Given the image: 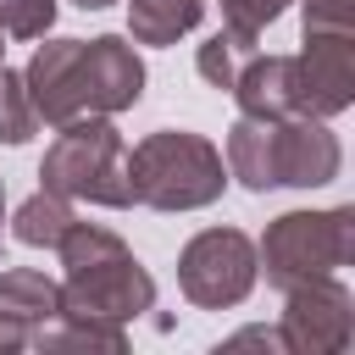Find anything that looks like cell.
Segmentation results:
<instances>
[{"mask_svg":"<svg viewBox=\"0 0 355 355\" xmlns=\"http://www.w3.org/2000/svg\"><path fill=\"white\" fill-rule=\"evenodd\" d=\"M61 311L94 316V322H139L155 311V277L139 266V255L122 244V233L100 222H72L61 233Z\"/></svg>","mask_w":355,"mask_h":355,"instance_id":"6da1fadb","label":"cell"},{"mask_svg":"<svg viewBox=\"0 0 355 355\" xmlns=\"http://www.w3.org/2000/svg\"><path fill=\"white\" fill-rule=\"evenodd\" d=\"M128 189L150 211H205L227 189V161L205 133L155 128L128 150Z\"/></svg>","mask_w":355,"mask_h":355,"instance_id":"7a4b0ae2","label":"cell"},{"mask_svg":"<svg viewBox=\"0 0 355 355\" xmlns=\"http://www.w3.org/2000/svg\"><path fill=\"white\" fill-rule=\"evenodd\" d=\"M39 189H55L67 200H89L105 211H128L133 189H128V144L111 128V116H78L55 133V144L39 161Z\"/></svg>","mask_w":355,"mask_h":355,"instance_id":"3957f363","label":"cell"},{"mask_svg":"<svg viewBox=\"0 0 355 355\" xmlns=\"http://www.w3.org/2000/svg\"><path fill=\"white\" fill-rule=\"evenodd\" d=\"M349 261H355V205L283 211L266 222V233L255 244V266L266 272L272 288H294V283L338 272Z\"/></svg>","mask_w":355,"mask_h":355,"instance_id":"277c9868","label":"cell"},{"mask_svg":"<svg viewBox=\"0 0 355 355\" xmlns=\"http://www.w3.org/2000/svg\"><path fill=\"white\" fill-rule=\"evenodd\" d=\"M261 266H255V244L239 227H205L178 250V288L189 305L200 311H233L250 300Z\"/></svg>","mask_w":355,"mask_h":355,"instance_id":"5b68a950","label":"cell"},{"mask_svg":"<svg viewBox=\"0 0 355 355\" xmlns=\"http://www.w3.org/2000/svg\"><path fill=\"white\" fill-rule=\"evenodd\" d=\"M283 355H338L349 349V333H355V300L349 288L322 272V277H305L294 288H283Z\"/></svg>","mask_w":355,"mask_h":355,"instance_id":"8992f818","label":"cell"},{"mask_svg":"<svg viewBox=\"0 0 355 355\" xmlns=\"http://www.w3.org/2000/svg\"><path fill=\"white\" fill-rule=\"evenodd\" d=\"M22 83H28V100H33L39 122H50V128H67L78 116H100L83 39H44L33 50V61L22 67Z\"/></svg>","mask_w":355,"mask_h":355,"instance_id":"52a82bcc","label":"cell"},{"mask_svg":"<svg viewBox=\"0 0 355 355\" xmlns=\"http://www.w3.org/2000/svg\"><path fill=\"white\" fill-rule=\"evenodd\" d=\"M300 67V116H338L355 105V33L349 28H305Z\"/></svg>","mask_w":355,"mask_h":355,"instance_id":"ba28073f","label":"cell"},{"mask_svg":"<svg viewBox=\"0 0 355 355\" xmlns=\"http://www.w3.org/2000/svg\"><path fill=\"white\" fill-rule=\"evenodd\" d=\"M272 166L277 189H322L344 166V144L327 116H272Z\"/></svg>","mask_w":355,"mask_h":355,"instance_id":"9c48e42d","label":"cell"},{"mask_svg":"<svg viewBox=\"0 0 355 355\" xmlns=\"http://www.w3.org/2000/svg\"><path fill=\"white\" fill-rule=\"evenodd\" d=\"M83 44H89L94 111H100V116L133 111V105H139V94H144V61H139L133 39H122V33H100V39H83Z\"/></svg>","mask_w":355,"mask_h":355,"instance_id":"30bf717a","label":"cell"},{"mask_svg":"<svg viewBox=\"0 0 355 355\" xmlns=\"http://www.w3.org/2000/svg\"><path fill=\"white\" fill-rule=\"evenodd\" d=\"M227 94L239 116H300V67L294 55H244Z\"/></svg>","mask_w":355,"mask_h":355,"instance_id":"8fae6325","label":"cell"},{"mask_svg":"<svg viewBox=\"0 0 355 355\" xmlns=\"http://www.w3.org/2000/svg\"><path fill=\"white\" fill-rule=\"evenodd\" d=\"M0 316L28 327V349H33V333L61 316V283L33 266H6L0 272Z\"/></svg>","mask_w":355,"mask_h":355,"instance_id":"7c38bea8","label":"cell"},{"mask_svg":"<svg viewBox=\"0 0 355 355\" xmlns=\"http://www.w3.org/2000/svg\"><path fill=\"white\" fill-rule=\"evenodd\" d=\"M227 178H239L250 194L277 189V166H272V116H239L227 128Z\"/></svg>","mask_w":355,"mask_h":355,"instance_id":"4fadbf2b","label":"cell"},{"mask_svg":"<svg viewBox=\"0 0 355 355\" xmlns=\"http://www.w3.org/2000/svg\"><path fill=\"white\" fill-rule=\"evenodd\" d=\"M205 17V0H128V33L133 44H178Z\"/></svg>","mask_w":355,"mask_h":355,"instance_id":"5bb4252c","label":"cell"},{"mask_svg":"<svg viewBox=\"0 0 355 355\" xmlns=\"http://www.w3.org/2000/svg\"><path fill=\"white\" fill-rule=\"evenodd\" d=\"M72 222H78V216H72V200H67V194L33 189V194L17 205V216H11V239H17V244H33V250H55Z\"/></svg>","mask_w":355,"mask_h":355,"instance_id":"9a60e30c","label":"cell"},{"mask_svg":"<svg viewBox=\"0 0 355 355\" xmlns=\"http://www.w3.org/2000/svg\"><path fill=\"white\" fill-rule=\"evenodd\" d=\"M33 349H105V355H122L128 333H122V322H94V316L61 311L50 327L33 333Z\"/></svg>","mask_w":355,"mask_h":355,"instance_id":"2e32d148","label":"cell"},{"mask_svg":"<svg viewBox=\"0 0 355 355\" xmlns=\"http://www.w3.org/2000/svg\"><path fill=\"white\" fill-rule=\"evenodd\" d=\"M244 55H255V44L250 39H239V33H211L200 50H194V72L211 83V89H233V78H239V67H244Z\"/></svg>","mask_w":355,"mask_h":355,"instance_id":"e0dca14e","label":"cell"},{"mask_svg":"<svg viewBox=\"0 0 355 355\" xmlns=\"http://www.w3.org/2000/svg\"><path fill=\"white\" fill-rule=\"evenodd\" d=\"M33 128H39V111H33V100H28L22 72L0 67V144H28Z\"/></svg>","mask_w":355,"mask_h":355,"instance_id":"ac0fdd59","label":"cell"},{"mask_svg":"<svg viewBox=\"0 0 355 355\" xmlns=\"http://www.w3.org/2000/svg\"><path fill=\"white\" fill-rule=\"evenodd\" d=\"M288 6H294V0H222V28L255 44V39H261Z\"/></svg>","mask_w":355,"mask_h":355,"instance_id":"d6986e66","label":"cell"},{"mask_svg":"<svg viewBox=\"0 0 355 355\" xmlns=\"http://www.w3.org/2000/svg\"><path fill=\"white\" fill-rule=\"evenodd\" d=\"M0 28L11 39H44L55 28V0H0Z\"/></svg>","mask_w":355,"mask_h":355,"instance_id":"ffe728a7","label":"cell"},{"mask_svg":"<svg viewBox=\"0 0 355 355\" xmlns=\"http://www.w3.org/2000/svg\"><path fill=\"white\" fill-rule=\"evenodd\" d=\"M305 28H349V0H300Z\"/></svg>","mask_w":355,"mask_h":355,"instance_id":"44dd1931","label":"cell"},{"mask_svg":"<svg viewBox=\"0 0 355 355\" xmlns=\"http://www.w3.org/2000/svg\"><path fill=\"white\" fill-rule=\"evenodd\" d=\"M0 349H28V327H17L11 316H0Z\"/></svg>","mask_w":355,"mask_h":355,"instance_id":"7402d4cb","label":"cell"},{"mask_svg":"<svg viewBox=\"0 0 355 355\" xmlns=\"http://www.w3.org/2000/svg\"><path fill=\"white\" fill-rule=\"evenodd\" d=\"M78 11H105V6H116V0H72Z\"/></svg>","mask_w":355,"mask_h":355,"instance_id":"603a6c76","label":"cell"},{"mask_svg":"<svg viewBox=\"0 0 355 355\" xmlns=\"http://www.w3.org/2000/svg\"><path fill=\"white\" fill-rule=\"evenodd\" d=\"M0 222H6V178H0Z\"/></svg>","mask_w":355,"mask_h":355,"instance_id":"cb8c5ba5","label":"cell"},{"mask_svg":"<svg viewBox=\"0 0 355 355\" xmlns=\"http://www.w3.org/2000/svg\"><path fill=\"white\" fill-rule=\"evenodd\" d=\"M0 67H6V28H0Z\"/></svg>","mask_w":355,"mask_h":355,"instance_id":"d4e9b609","label":"cell"}]
</instances>
